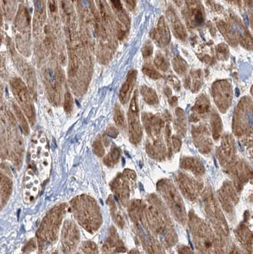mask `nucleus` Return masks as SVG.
<instances>
[{"mask_svg": "<svg viewBox=\"0 0 253 254\" xmlns=\"http://www.w3.org/2000/svg\"><path fill=\"white\" fill-rule=\"evenodd\" d=\"M72 208L77 221L90 233L96 232L101 226V217L96 201L87 195H81L72 201Z\"/></svg>", "mask_w": 253, "mask_h": 254, "instance_id": "1", "label": "nucleus"}, {"mask_svg": "<svg viewBox=\"0 0 253 254\" xmlns=\"http://www.w3.org/2000/svg\"><path fill=\"white\" fill-rule=\"evenodd\" d=\"M65 211V205L57 206L45 217L37 234L38 246L41 252L57 240Z\"/></svg>", "mask_w": 253, "mask_h": 254, "instance_id": "2", "label": "nucleus"}, {"mask_svg": "<svg viewBox=\"0 0 253 254\" xmlns=\"http://www.w3.org/2000/svg\"><path fill=\"white\" fill-rule=\"evenodd\" d=\"M211 91L214 103L219 111L222 113H227L233 99L231 83L227 79L216 81L212 85Z\"/></svg>", "mask_w": 253, "mask_h": 254, "instance_id": "3", "label": "nucleus"}, {"mask_svg": "<svg viewBox=\"0 0 253 254\" xmlns=\"http://www.w3.org/2000/svg\"><path fill=\"white\" fill-rule=\"evenodd\" d=\"M252 101L247 96L243 97L237 105L233 118V129L237 135L243 134L244 131L250 126L252 120Z\"/></svg>", "mask_w": 253, "mask_h": 254, "instance_id": "4", "label": "nucleus"}, {"mask_svg": "<svg viewBox=\"0 0 253 254\" xmlns=\"http://www.w3.org/2000/svg\"><path fill=\"white\" fill-rule=\"evenodd\" d=\"M12 87L13 92L16 96L17 101H19L20 106L28 118L31 124L33 126L35 122V108L28 90H27L24 83L20 79H15L13 81Z\"/></svg>", "mask_w": 253, "mask_h": 254, "instance_id": "5", "label": "nucleus"}, {"mask_svg": "<svg viewBox=\"0 0 253 254\" xmlns=\"http://www.w3.org/2000/svg\"><path fill=\"white\" fill-rule=\"evenodd\" d=\"M138 91L135 90L129 108L128 117L129 132L131 141L137 144L141 139L142 135V126L140 121Z\"/></svg>", "mask_w": 253, "mask_h": 254, "instance_id": "6", "label": "nucleus"}, {"mask_svg": "<svg viewBox=\"0 0 253 254\" xmlns=\"http://www.w3.org/2000/svg\"><path fill=\"white\" fill-rule=\"evenodd\" d=\"M80 233L78 226L73 222L67 220L64 222L61 235L63 251L71 254L76 250L80 242Z\"/></svg>", "mask_w": 253, "mask_h": 254, "instance_id": "7", "label": "nucleus"}, {"mask_svg": "<svg viewBox=\"0 0 253 254\" xmlns=\"http://www.w3.org/2000/svg\"><path fill=\"white\" fill-rule=\"evenodd\" d=\"M184 15L187 24L191 28H196L204 23V9L200 1H185Z\"/></svg>", "mask_w": 253, "mask_h": 254, "instance_id": "8", "label": "nucleus"}, {"mask_svg": "<svg viewBox=\"0 0 253 254\" xmlns=\"http://www.w3.org/2000/svg\"><path fill=\"white\" fill-rule=\"evenodd\" d=\"M151 38L159 47H165L171 41L170 32L163 16L160 17L157 27L151 33Z\"/></svg>", "mask_w": 253, "mask_h": 254, "instance_id": "9", "label": "nucleus"}, {"mask_svg": "<svg viewBox=\"0 0 253 254\" xmlns=\"http://www.w3.org/2000/svg\"><path fill=\"white\" fill-rule=\"evenodd\" d=\"M166 16L174 36L178 40L185 41L187 37L186 29L181 22L179 17L173 8L171 6L168 8L167 10Z\"/></svg>", "mask_w": 253, "mask_h": 254, "instance_id": "10", "label": "nucleus"}, {"mask_svg": "<svg viewBox=\"0 0 253 254\" xmlns=\"http://www.w3.org/2000/svg\"><path fill=\"white\" fill-rule=\"evenodd\" d=\"M210 101L205 94H201L196 100L191 111V120L193 122L200 121L209 113Z\"/></svg>", "mask_w": 253, "mask_h": 254, "instance_id": "11", "label": "nucleus"}, {"mask_svg": "<svg viewBox=\"0 0 253 254\" xmlns=\"http://www.w3.org/2000/svg\"><path fill=\"white\" fill-rule=\"evenodd\" d=\"M137 74L136 70H132L129 72L125 82L122 86L119 92V99L122 104H126L130 100L133 88L136 83Z\"/></svg>", "mask_w": 253, "mask_h": 254, "instance_id": "12", "label": "nucleus"}, {"mask_svg": "<svg viewBox=\"0 0 253 254\" xmlns=\"http://www.w3.org/2000/svg\"><path fill=\"white\" fill-rule=\"evenodd\" d=\"M203 83V73L202 70H192L189 75L185 81V87L191 90L192 92L200 91Z\"/></svg>", "mask_w": 253, "mask_h": 254, "instance_id": "13", "label": "nucleus"}, {"mask_svg": "<svg viewBox=\"0 0 253 254\" xmlns=\"http://www.w3.org/2000/svg\"><path fill=\"white\" fill-rule=\"evenodd\" d=\"M217 28L230 45L232 47L237 46L238 41H237L236 33L227 22L220 20L217 23Z\"/></svg>", "mask_w": 253, "mask_h": 254, "instance_id": "14", "label": "nucleus"}, {"mask_svg": "<svg viewBox=\"0 0 253 254\" xmlns=\"http://www.w3.org/2000/svg\"><path fill=\"white\" fill-rule=\"evenodd\" d=\"M235 24L237 27V33L239 35V42H240L242 46L245 47L248 50H252L253 40L252 36L250 35L249 31L243 26L241 23V20L238 19L233 18Z\"/></svg>", "mask_w": 253, "mask_h": 254, "instance_id": "15", "label": "nucleus"}, {"mask_svg": "<svg viewBox=\"0 0 253 254\" xmlns=\"http://www.w3.org/2000/svg\"><path fill=\"white\" fill-rule=\"evenodd\" d=\"M0 189H1L2 204L4 205L12 191V183L7 176L0 172Z\"/></svg>", "mask_w": 253, "mask_h": 254, "instance_id": "16", "label": "nucleus"}, {"mask_svg": "<svg viewBox=\"0 0 253 254\" xmlns=\"http://www.w3.org/2000/svg\"><path fill=\"white\" fill-rule=\"evenodd\" d=\"M141 93L145 102L149 105H155L159 103L156 92L152 88L146 85L142 86Z\"/></svg>", "mask_w": 253, "mask_h": 254, "instance_id": "17", "label": "nucleus"}, {"mask_svg": "<svg viewBox=\"0 0 253 254\" xmlns=\"http://www.w3.org/2000/svg\"><path fill=\"white\" fill-rule=\"evenodd\" d=\"M211 124L214 139L215 140L218 139L221 134V131H222L223 124L221 118L218 113L214 112L212 114Z\"/></svg>", "mask_w": 253, "mask_h": 254, "instance_id": "18", "label": "nucleus"}, {"mask_svg": "<svg viewBox=\"0 0 253 254\" xmlns=\"http://www.w3.org/2000/svg\"><path fill=\"white\" fill-rule=\"evenodd\" d=\"M173 67L178 75L183 76L188 71V64L182 57L177 56L172 61Z\"/></svg>", "mask_w": 253, "mask_h": 254, "instance_id": "19", "label": "nucleus"}, {"mask_svg": "<svg viewBox=\"0 0 253 254\" xmlns=\"http://www.w3.org/2000/svg\"><path fill=\"white\" fill-rule=\"evenodd\" d=\"M113 8L116 14L118 16L119 19L123 22L126 26H130V19H129L127 13H126L125 9L123 8V6L120 1H111Z\"/></svg>", "mask_w": 253, "mask_h": 254, "instance_id": "20", "label": "nucleus"}, {"mask_svg": "<svg viewBox=\"0 0 253 254\" xmlns=\"http://www.w3.org/2000/svg\"><path fill=\"white\" fill-rule=\"evenodd\" d=\"M175 125L180 133H185L186 130V118L184 111L180 108L175 110Z\"/></svg>", "mask_w": 253, "mask_h": 254, "instance_id": "21", "label": "nucleus"}, {"mask_svg": "<svg viewBox=\"0 0 253 254\" xmlns=\"http://www.w3.org/2000/svg\"><path fill=\"white\" fill-rule=\"evenodd\" d=\"M153 63L155 66L162 71L166 72L169 69V63L168 60L160 52H158L155 55Z\"/></svg>", "mask_w": 253, "mask_h": 254, "instance_id": "22", "label": "nucleus"}, {"mask_svg": "<svg viewBox=\"0 0 253 254\" xmlns=\"http://www.w3.org/2000/svg\"><path fill=\"white\" fill-rule=\"evenodd\" d=\"M142 71L149 78L153 79H159L162 78L161 74L158 72L151 64L148 63L144 65Z\"/></svg>", "mask_w": 253, "mask_h": 254, "instance_id": "23", "label": "nucleus"}, {"mask_svg": "<svg viewBox=\"0 0 253 254\" xmlns=\"http://www.w3.org/2000/svg\"><path fill=\"white\" fill-rule=\"evenodd\" d=\"M114 119L116 126L119 128H123L125 126V116L123 110H121L120 106L117 105L114 108Z\"/></svg>", "mask_w": 253, "mask_h": 254, "instance_id": "24", "label": "nucleus"}, {"mask_svg": "<svg viewBox=\"0 0 253 254\" xmlns=\"http://www.w3.org/2000/svg\"><path fill=\"white\" fill-rule=\"evenodd\" d=\"M216 55L219 60L226 61L229 58V49L225 44H220L217 46Z\"/></svg>", "mask_w": 253, "mask_h": 254, "instance_id": "25", "label": "nucleus"}, {"mask_svg": "<svg viewBox=\"0 0 253 254\" xmlns=\"http://www.w3.org/2000/svg\"><path fill=\"white\" fill-rule=\"evenodd\" d=\"M81 251L84 254H97V246L94 242L91 241H87L82 244L81 246Z\"/></svg>", "mask_w": 253, "mask_h": 254, "instance_id": "26", "label": "nucleus"}, {"mask_svg": "<svg viewBox=\"0 0 253 254\" xmlns=\"http://www.w3.org/2000/svg\"><path fill=\"white\" fill-rule=\"evenodd\" d=\"M16 114L18 119L19 120L20 126H21L22 129H23L25 133L28 134L29 133V128L28 122H27L26 119L24 117L23 113L20 111L19 108L16 110Z\"/></svg>", "mask_w": 253, "mask_h": 254, "instance_id": "27", "label": "nucleus"}, {"mask_svg": "<svg viewBox=\"0 0 253 254\" xmlns=\"http://www.w3.org/2000/svg\"><path fill=\"white\" fill-rule=\"evenodd\" d=\"M94 151L96 155L101 157L104 155L105 149L103 148L102 143L101 139H97L94 143Z\"/></svg>", "mask_w": 253, "mask_h": 254, "instance_id": "28", "label": "nucleus"}, {"mask_svg": "<svg viewBox=\"0 0 253 254\" xmlns=\"http://www.w3.org/2000/svg\"><path fill=\"white\" fill-rule=\"evenodd\" d=\"M142 53L144 58H150L153 53V45L150 41L147 42L142 49Z\"/></svg>", "mask_w": 253, "mask_h": 254, "instance_id": "29", "label": "nucleus"}, {"mask_svg": "<svg viewBox=\"0 0 253 254\" xmlns=\"http://www.w3.org/2000/svg\"><path fill=\"white\" fill-rule=\"evenodd\" d=\"M64 108L67 113H71L73 108V100H72V97L69 92H67L65 94Z\"/></svg>", "mask_w": 253, "mask_h": 254, "instance_id": "30", "label": "nucleus"}, {"mask_svg": "<svg viewBox=\"0 0 253 254\" xmlns=\"http://www.w3.org/2000/svg\"><path fill=\"white\" fill-rule=\"evenodd\" d=\"M120 155V152L119 149L117 148L113 149L111 153H110L109 156H108L107 158H106L105 163L107 164H112V163L116 162Z\"/></svg>", "mask_w": 253, "mask_h": 254, "instance_id": "31", "label": "nucleus"}, {"mask_svg": "<svg viewBox=\"0 0 253 254\" xmlns=\"http://www.w3.org/2000/svg\"><path fill=\"white\" fill-rule=\"evenodd\" d=\"M168 80L169 83L173 86L174 89H175L176 91H180L181 89L180 82L179 79H178L177 77L173 75L169 76L168 77Z\"/></svg>", "mask_w": 253, "mask_h": 254, "instance_id": "32", "label": "nucleus"}, {"mask_svg": "<svg viewBox=\"0 0 253 254\" xmlns=\"http://www.w3.org/2000/svg\"><path fill=\"white\" fill-rule=\"evenodd\" d=\"M36 249V243L35 240H31L28 243V244L25 246L23 252L25 254H28L31 253V252L35 251Z\"/></svg>", "mask_w": 253, "mask_h": 254, "instance_id": "33", "label": "nucleus"}, {"mask_svg": "<svg viewBox=\"0 0 253 254\" xmlns=\"http://www.w3.org/2000/svg\"><path fill=\"white\" fill-rule=\"evenodd\" d=\"M169 104H170L172 107H175L178 104V99L177 97L171 96L169 99Z\"/></svg>", "mask_w": 253, "mask_h": 254, "instance_id": "34", "label": "nucleus"}, {"mask_svg": "<svg viewBox=\"0 0 253 254\" xmlns=\"http://www.w3.org/2000/svg\"><path fill=\"white\" fill-rule=\"evenodd\" d=\"M125 3L129 10H133L135 8V6H136V1H125Z\"/></svg>", "mask_w": 253, "mask_h": 254, "instance_id": "35", "label": "nucleus"}, {"mask_svg": "<svg viewBox=\"0 0 253 254\" xmlns=\"http://www.w3.org/2000/svg\"><path fill=\"white\" fill-rule=\"evenodd\" d=\"M164 92L165 94L166 95V96L168 97V98H170L171 97V95H172V92H171V90L169 87H166L164 89Z\"/></svg>", "mask_w": 253, "mask_h": 254, "instance_id": "36", "label": "nucleus"}, {"mask_svg": "<svg viewBox=\"0 0 253 254\" xmlns=\"http://www.w3.org/2000/svg\"><path fill=\"white\" fill-rule=\"evenodd\" d=\"M2 205H3V204H2L1 192V189H0V210H1Z\"/></svg>", "mask_w": 253, "mask_h": 254, "instance_id": "37", "label": "nucleus"}, {"mask_svg": "<svg viewBox=\"0 0 253 254\" xmlns=\"http://www.w3.org/2000/svg\"><path fill=\"white\" fill-rule=\"evenodd\" d=\"M102 254H109L108 253L107 251L106 250V249H105V250L104 251H103V253Z\"/></svg>", "mask_w": 253, "mask_h": 254, "instance_id": "38", "label": "nucleus"}]
</instances>
